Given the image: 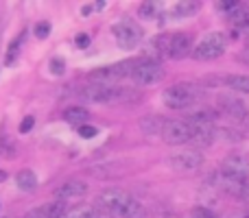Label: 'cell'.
Masks as SVG:
<instances>
[{
	"label": "cell",
	"mask_w": 249,
	"mask_h": 218,
	"mask_svg": "<svg viewBox=\"0 0 249 218\" xmlns=\"http://www.w3.org/2000/svg\"><path fill=\"white\" fill-rule=\"evenodd\" d=\"M131 201H133V197L129 192H124V190H105V192H101L99 199H96V210H99L101 214H109L116 218L118 212H121L124 205H129Z\"/></svg>",
	"instance_id": "5"
},
{
	"label": "cell",
	"mask_w": 249,
	"mask_h": 218,
	"mask_svg": "<svg viewBox=\"0 0 249 218\" xmlns=\"http://www.w3.org/2000/svg\"><path fill=\"white\" fill-rule=\"evenodd\" d=\"M230 218H249V207H243V210H238V212H234Z\"/></svg>",
	"instance_id": "32"
},
{
	"label": "cell",
	"mask_w": 249,
	"mask_h": 218,
	"mask_svg": "<svg viewBox=\"0 0 249 218\" xmlns=\"http://www.w3.org/2000/svg\"><path fill=\"white\" fill-rule=\"evenodd\" d=\"M24 218H39V216H37V212L33 210V212H29V214H24Z\"/></svg>",
	"instance_id": "37"
},
{
	"label": "cell",
	"mask_w": 249,
	"mask_h": 218,
	"mask_svg": "<svg viewBox=\"0 0 249 218\" xmlns=\"http://www.w3.org/2000/svg\"><path fill=\"white\" fill-rule=\"evenodd\" d=\"M162 140L171 146H181L190 142V124L186 120H166Z\"/></svg>",
	"instance_id": "9"
},
{
	"label": "cell",
	"mask_w": 249,
	"mask_h": 218,
	"mask_svg": "<svg viewBox=\"0 0 249 218\" xmlns=\"http://www.w3.org/2000/svg\"><path fill=\"white\" fill-rule=\"evenodd\" d=\"M241 33H243V35H247V37H249V22H247L245 29H241Z\"/></svg>",
	"instance_id": "38"
},
{
	"label": "cell",
	"mask_w": 249,
	"mask_h": 218,
	"mask_svg": "<svg viewBox=\"0 0 249 218\" xmlns=\"http://www.w3.org/2000/svg\"><path fill=\"white\" fill-rule=\"evenodd\" d=\"M219 107L223 109L225 114H230V116H238V118H243V116L247 114V111H245V105H243V101L234 99V96H230V94L219 96Z\"/></svg>",
	"instance_id": "15"
},
{
	"label": "cell",
	"mask_w": 249,
	"mask_h": 218,
	"mask_svg": "<svg viewBox=\"0 0 249 218\" xmlns=\"http://www.w3.org/2000/svg\"><path fill=\"white\" fill-rule=\"evenodd\" d=\"M68 203H64V201H51V203H44L42 207H37V216L39 218H64L66 214H68Z\"/></svg>",
	"instance_id": "14"
},
{
	"label": "cell",
	"mask_w": 249,
	"mask_h": 218,
	"mask_svg": "<svg viewBox=\"0 0 249 218\" xmlns=\"http://www.w3.org/2000/svg\"><path fill=\"white\" fill-rule=\"evenodd\" d=\"M96 133H99V129L92 127V124H81V127H79V135L81 137H94Z\"/></svg>",
	"instance_id": "29"
},
{
	"label": "cell",
	"mask_w": 249,
	"mask_h": 218,
	"mask_svg": "<svg viewBox=\"0 0 249 218\" xmlns=\"http://www.w3.org/2000/svg\"><path fill=\"white\" fill-rule=\"evenodd\" d=\"M22 42H24V35H18L16 39H13L11 44H9V52H7V64H13V59H16V55L20 52V46H22Z\"/></svg>",
	"instance_id": "24"
},
{
	"label": "cell",
	"mask_w": 249,
	"mask_h": 218,
	"mask_svg": "<svg viewBox=\"0 0 249 218\" xmlns=\"http://www.w3.org/2000/svg\"><path fill=\"white\" fill-rule=\"evenodd\" d=\"M51 72L57 74V77H61V74L66 72V61L59 59V57H55V59H51Z\"/></svg>",
	"instance_id": "26"
},
{
	"label": "cell",
	"mask_w": 249,
	"mask_h": 218,
	"mask_svg": "<svg viewBox=\"0 0 249 218\" xmlns=\"http://www.w3.org/2000/svg\"><path fill=\"white\" fill-rule=\"evenodd\" d=\"M241 59H243V61H249V44L245 46V52H243V57H241Z\"/></svg>",
	"instance_id": "36"
},
{
	"label": "cell",
	"mask_w": 249,
	"mask_h": 218,
	"mask_svg": "<svg viewBox=\"0 0 249 218\" xmlns=\"http://www.w3.org/2000/svg\"><path fill=\"white\" fill-rule=\"evenodd\" d=\"M223 179H230L234 184H245L249 181V157L245 155H230L221 162V172Z\"/></svg>",
	"instance_id": "6"
},
{
	"label": "cell",
	"mask_w": 249,
	"mask_h": 218,
	"mask_svg": "<svg viewBox=\"0 0 249 218\" xmlns=\"http://www.w3.org/2000/svg\"><path fill=\"white\" fill-rule=\"evenodd\" d=\"M64 120L68 124H83L90 120V111L86 107H81V105H72V107H68L64 111Z\"/></svg>",
	"instance_id": "16"
},
{
	"label": "cell",
	"mask_w": 249,
	"mask_h": 218,
	"mask_svg": "<svg viewBox=\"0 0 249 218\" xmlns=\"http://www.w3.org/2000/svg\"><path fill=\"white\" fill-rule=\"evenodd\" d=\"M33 31H35V35H37L39 39H46L48 33H51V24H48V22H37Z\"/></svg>",
	"instance_id": "27"
},
{
	"label": "cell",
	"mask_w": 249,
	"mask_h": 218,
	"mask_svg": "<svg viewBox=\"0 0 249 218\" xmlns=\"http://www.w3.org/2000/svg\"><path fill=\"white\" fill-rule=\"evenodd\" d=\"M92 218H107V216H105V214H101V212H99V210H96V214H94V216H92Z\"/></svg>",
	"instance_id": "39"
},
{
	"label": "cell",
	"mask_w": 249,
	"mask_h": 218,
	"mask_svg": "<svg viewBox=\"0 0 249 218\" xmlns=\"http://www.w3.org/2000/svg\"><path fill=\"white\" fill-rule=\"evenodd\" d=\"M16 184H18V188H20L22 192H33V190L37 188V177H35L33 170L24 168V170H20L16 175Z\"/></svg>",
	"instance_id": "17"
},
{
	"label": "cell",
	"mask_w": 249,
	"mask_h": 218,
	"mask_svg": "<svg viewBox=\"0 0 249 218\" xmlns=\"http://www.w3.org/2000/svg\"><path fill=\"white\" fill-rule=\"evenodd\" d=\"M0 153L9 159L16 157V144L9 140V135H0Z\"/></svg>",
	"instance_id": "23"
},
{
	"label": "cell",
	"mask_w": 249,
	"mask_h": 218,
	"mask_svg": "<svg viewBox=\"0 0 249 218\" xmlns=\"http://www.w3.org/2000/svg\"><path fill=\"white\" fill-rule=\"evenodd\" d=\"M243 127H245L247 131H249V111H247L245 116H243Z\"/></svg>",
	"instance_id": "35"
},
{
	"label": "cell",
	"mask_w": 249,
	"mask_h": 218,
	"mask_svg": "<svg viewBox=\"0 0 249 218\" xmlns=\"http://www.w3.org/2000/svg\"><path fill=\"white\" fill-rule=\"evenodd\" d=\"M216 7H219L221 11L225 13V16H230V13H232V11H236V9L241 7V2H236V0H228V2H219V4H216Z\"/></svg>",
	"instance_id": "28"
},
{
	"label": "cell",
	"mask_w": 249,
	"mask_h": 218,
	"mask_svg": "<svg viewBox=\"0 0 249 218\" xmlns=\"http://www.w3.org/2000/svg\"><path fill=\"white\" fill-rule=\"evenodd\" d=\"M162 101L168 109H188L199 101V90L190 83H175L164 90Z\"/></svg>",
	"instance_id": "2"
},
{
	"label": "cell",
	"mask_w": 249,
	"mask_h": 218,
	"mask_svg": "<svg viewBox=\"0 0 249 218\" xmlns=\"http://www.w3.org/2000/svg\"><path fill=\"white\" fill-rule=\"evenodd\" d=\"M238 197L245 199V201H249V181H245V184H243V188H241V192H238Z\"/></svg>",
	"instance_id": "31"
},
{
	"label": "cell",
	"mask_w": 249,
	"mask_h": 218,
	"mask_svg": "<svg viewBox=\"0 0 249 218\" xmlns=\"http://www.w3.org/2000/svg\"><path fill=\"white\" fill-rule=\"evenodd\" d=\"M88 194V184L86 181H81V179H70V181H66L64 185H59L57 188V192H55V197H57V201H72V199H81V197H86Z\"/></svg>",
	"instance_id": "13"
},
{
	"label": "cell",
	"mask_w": 249,
	"mask_h": 218,
	"mask_svg": "<svg viewBox=\"0 0 249 218\" xmlns=\"http://www.w3.org/2000/svg\"><path fill=\"white\" fill-rule=\"evenodd\" d=\"M164 124H166V120L164 118H158V116H151V118H144L140 122V129L144 133H149V135H160V133L164 131Z\"/></svg>",
	"instance_id": "19"
},
{
	"label": "cell",
	"mask_w": 249,
	"mask_h": 218,
	"mask_svg": "<svg viewBox=\"0 0 249 218\" xmlns=\"http://www.w3.org/2000/svg\"><path fill=\"white\" fill-rule=\"evenodd\" d=\"M199 9H201V2H188V0H184V2L175 4L173 13H175V17H190V16H195Z\"/></svg>",
	"instance_id": "20"
},
{
	"label": "cell",
	"mask_w": 249,
	"mask_h": 218,
	"mask_svg": "<svg viewBox=\"0 0 249 218\" xmlns=\"http://www.w3.org/2000/svg\"><path fill=\"white\" fill-rule=\"evenodd\" d=\"M77 44H79V46H88V44H90V37H88V35H79Z\"/></svg>",
	"instance_id": "33"
},
{
	"label": "cell",
	"mask_w": 249,
	"mask_h": 218,
	"mask_svg": "<svg viewBox=\"0 0 249 218\" xmlns=\"http://www.w3.org/2000/svg\"><path fill=\"white\" fill-rule=\"evenodd\" d=\"M96 214V207H88V205H79V207H72L68 210V214L64 218H92Z\"/></svg>",
	"instance_id": "22"
},
{
	"label": "cell",
	"mask_w": 249,
	"mask_h": 218,
	"mask_svg": "<svg viewBox=\"0 0 249 218\" xmlns=\"http://www.w3.org/2000/svg\"><path fill=\"white\" fill-rule=\"evenodd\" d=\"M140 16L146 17V20L155 17V16H158V4H155V2H142L140 4Z\"/></svg>",
	"instance_id": "25"
},
{
	"label": "cell",
	"mask_w": 249,
	"mask_h": 218,
	"mask_svg": "<svg viewBox=\"0 0 249 218\" xmlns=\"http://www.w3.org/2000/svg\"><path fill=\"white\" fill-rule=\"evenodd\" d=\"M225 46H228V37L219 31H212V33H206L199 39V44L193 48V57L197 61H212L223 55Z\"/></svg>",
	"instance_id": "3"
},
{
	"label": "cell",
	"mask_w": 249,
	"mask_h": 218,
	"mask_svg": "<svg viewBox=\"0 0 249 218\" xmlns=\"http://www.w3.org/2000/svg\"><path fill=\"white\" fill-rule=\"evenodd\" d=\"M83 101H90V103H101V105H114V103H123V101L136 99V94L124 87L118 85H105V83H90L79 92Z\"/></svg>",
	"instance_id": "1"
},
{
	"label": "cell",
	"mask_w": 249,
	"mask_h": 218,
	"mask_svg": "<svg viewBox=\"0 0 249 218\" xmlns=\"http://www.w3.org/2000/svg\"><path fill=\"white\" fill-rule=\"evenodd\" d=\"M228 17H230V24H232L236 31H241V29H245L247 22H249V11H247V9L241 4V7H238L236 11L230 13Z\"/></svg>",
	"instance_id": "21"
},
{
	"label": "cell",
	"mask_w": 249,
	"mask_h": 218,
	"mask_svg": "<svg viewBox=\"0 0 249 218\" xmlns=\"http://www.w3.org/2000/svg\"><path fill=\"white\" fill-rule=\"evenodd\" d=\"M33 124H35V118L33 116H26V118L20 122V133H29L31 129H33Z\"/></svg>",
	"instance_id": "30"
},
{
	"label": "cell",
	"mask_w": 249,
	"mask_h": 218,
	"mask_svg": "<svg viewBox=\"0 0 249 218\" xmlns=\"http://www.w3.org/2000/svg\"><path fill=\"white\" fill-rule=\"evenodd\" d=\"M186 55H193V37H190V33L179 31L168 39V57L171 59H184Z\"/></svg>",
	"instance_id": "11"
},
{
	"label": "cell",
	"mask_w": 249,
	"mask_h": 218,
	"mask_svg": "<svg viewBox=\"0 0 249 218\" xmlns=\"http://www.w3.org/2000/svg\"><path fill=\"white\" fill-rule=\"evenodd\" d=\"M131 79H133V83H136V85H140V87L158 85V83L164 79V68L160 66V61L142 59L140 64L133 68Z\"/></svg>",
	"instance_id": "7"
},
{
	"label": "cell",
	"mask_w": 249,
	"mask_h": 218,
	"mask_svg": "<svg viewBox=\"0 0 249 218\" xmlns=\"http://www.w3.org/2000/svg\"><path fill=\"white\" fill-rule=\"evenodd\" d=\"M140 64L138 59H127V61H121V64H114V66H105V68H99L90 74V79L94 83H105V85H114V81L118 79H124V77H131L133 68Z\"/></svg>",
	"instance_id": "4"
},
{
	"label": "cell",
	"mask_w": 249,
	"mask_h": 218,
	"mask_svg": "<svg viewBox=\"0 0 249 218\" xmlns=\"http://www.w3.org/2000/svg\"><path fill=\"white\" fill-rule=\"evenodd\" d=\"M4 179H7V172H4V170H0V181H4Z\"/></svg>",
	"instance_id": "40"
},
{
	"label": "cell",
	"mask_w": 249,
	"mask_h": 218,
	"mask_svg": "<svg viewBox=\"0 0 249 218\" xmlns=\"http://www.w3.org/2000/svg\"><path fill=\"white\" fill-rule=\"evenodd\" d=\"M225 85L234 92L249 94V74H230V77H225Z\"/></svg>",
	"instance_id": "18"
},
{
	"label": "cell",
	"mask_w": 249,
	"mask_h": 218,
	"mask_svg": "<svg viewBox=\"0 0 249 218\" xmlns=\"http://www.w3.org/2000/svg\"><path fill=\"white\" fill-rule=\"evenodd\" d=\"M112 33H114V37H116V44L121 48H124V50L136 48L138 44H140V39H142L140 29H138V24H133L131 20L116 22V24L112 26Z\"/></svg>",
	"instance_id": "8"
},
{
	"label": "cell",
	"mask_w": 249,
	"mask_h": 218,
	"mask_svg": "<svg viewBox=\"0 0 249 218\" xmlns=\"http://www.w3.org/2000/svg\"><path fill=\"white\" fill-rule=\"evenodd\" d=\"M190 124V142L197 146H210L214 142V124L212 122H188Z\"/></svg>",
	"instance_id": "12"
},
{
	"label": "cell",
	"mask_w": 249,
	"mask_h": 218,
	"mask_svg": "<svg viewBox=\"0 0 249 218\" xmlns=\"http://www.w3.org/2000/svg\"><path fill=\"white\" fill-rule=\"evenodd\" d=\"M94 9H96V4H86V7L81 9V13H83V16H90V13L94 11Z\"/></svg>",
	"instance_id": "34"
},
{
	"label": "cell",
	"mask_w": 249,
	"mask_h": 218,
	"mask_svg": "<svg viewBox=\"0 0 249 218\" xmlns=\"http://www.w3.org/2000/svg\"><path fill=\"white\" fill-rule=\"evenodd\" d=\"M168 164L177 172H195L203 166V155L199 151H181V153L173 155Z\"/></svg>",
	"instance_id": "10"
}]
</instances>
